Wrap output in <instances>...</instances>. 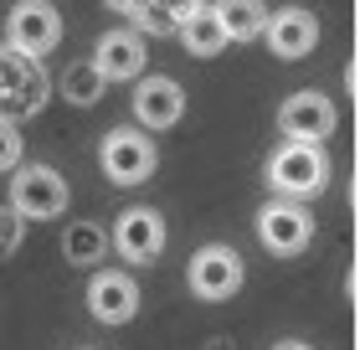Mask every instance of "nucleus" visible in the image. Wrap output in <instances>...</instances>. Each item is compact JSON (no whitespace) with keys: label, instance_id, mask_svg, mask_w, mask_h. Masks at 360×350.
I'll list each match as a JSON object with an SVG mask.
<instances>
[{"label":"nucleus","instance_id":"nucleus-1","mask_svg":"<svg viewBox=\"0 0 360 350\" xmlns=\"http://www.w3.org/2000/svg\"><path fill=\"white\" fill-rule=\"evenodd\" d=\"M46 57H31L21 46H0V124H26L46 108Z\"/></svg>","mask_w":360,"mask_h":350},{"label":"nucleus","instance_id":"nucleus-2","mask_svg":"<svg viewBox=\"0 0 360 350\" xmlns=\"http://www.w3.org/2000/svg\"><path fill=\"white\" fill-rule=\"evenodd\" d=\"M268 186L288 201H309L330 186V155L319 139H283L268 155Z\"/></svg>","mask_w":360,"mask_h":350},{"label":"nucleus","instance_id":"nucleus-3","mask_svg":"<svg viewBox=\"0 0 360 350\" xmlns=\"http://www.w3.org/2000/svg\"><path fill=\"white\" fill-rule=\"evenodd\" d=\"M11 206L26 216V222H52V216L68 211L72 201V191H68V180H62L57 165H15L11 170Z\"/></svg>","mask_w":360,"mask_h":350},{"label":"nucleus","instance_id":"nucleus-4","mask_svg":"<svg viewBox=\"0 0 360 350\" xmlns=\"http://www.w3.org/2000/svg\"><path fill=\"white\" fill-rule=\"evenodd\" d=\"M242 278H248V268H242V253L226 242H206L195 247L191 263H186V283L195 299H206V304H221V299H232L242 289Z\"/></svg>","mask_w":360,"mask_h":350},{"label":"nucleus","instance_id":"nucleus-5","mask_svg":"<svg viewBox=\"0 0 360 350\" xmlns=\"http://www.w3.org/2000/svg\"><path fill=\"white\" fill-rule=\"evenodd\" d=\"M98 165L113 186H139V180L155 175L160 165V149L144 129H108L103 144H98Z\"/></svg>","mask_w":360,"mask_h":350},{"label":"nucleus","instance_id":"nucleus-6","mask_svg":"<svg viewBox=\"0 0 360 350\" xmlns=\"http://www.w3.org/2000/svg\"><path fill=\"white\" fill-rule=\"evenodd\" d=\"M257 237H263L268 253L278 258H299L309 242H314V216L304 201H288V196H273V201L257 211Z\"/></svg>","mask_w":360,"mask_h":350},{"label":"nucleus","instance_id":"nucleus-7","mask_svg":"<svg viewBox=\"0 0 360 350\" xmlns=\"http://www.w3.org/2000/svg\"><path fill=\"white\" fill-rule=\"evenodd\" d=\"M6 42L31 57H52L62 42V11L52 0H15L6 15Z\"/></svg>","mask_w":360,"mask_h":350},{"label":"nucleus","instance_id":"nucleus-8","mask_svg":"<svg viewBox=\"0 0 360 350\" xmlns=\"http://www.w3.org/2000/svg\"><path fill=\"white\" fill-rule=\"evenodd\" d=\"M113 253H119L124 263H155L160 253H165L170 232H165V216H160L155 206H129L113 216Z\"/></svg>","mask_w":360,"mask_h":350},{"label":"nucleus","instance_id":"nucleus-9","mask_svg":"<svg viewBox=\"0 0 360 350\" xmlns=\"http://www.w3.org/2000/svg\"><path fill=\"white\" fill-rule=\"evenodd\" d=\"M88 314L98 325H129L139 314V283L124 268H98L88 278Z\"/></svg>","mask_w":360,"mask_h":350},{"label":"nucleus","instance_id":"nucleus-10","mask_svg":"<svg viewBox=\"0 0 360 350\" xmlns=\"http://www.w3.org/2000/svg\"><path fill=\"white\" fill-rule=\"evenodd\" d=\"M144 62H150V46H144V31H134V26L103 31L98 46H93V68L103 73L108 82H134V77H144Z\"/></svg>","mask_w":360,"mask_h":350},{"label":"nucleus","instance_id":"nucleus-11","mask_svg":"<svg viewBox=\"0 0 360 350\" xmlns=\"http://www.w3.org/2000/svg\"><path fill=\"white\" fill-rule=\"evenodd\" d=\"M263 37H268V52H273V57L299 62V57H309V52L319 46V15H309L304 6H283V11L268 15Z\"/></svg>","mask_w":360,"mask_h":350},{"label":"nucleus","instance_id":"nucleus-12","mask_svg":"<svg viewBox=\"0 0 360 350\" xmlns=\"http://www.w3.org/2000/svg\"><path fill=\"white\" fill-rule=\"evenodd\" d=\"M278 129H283V139H330L335 129V104L314 88L304 93H288L283 108H278Z\"/></svg>","mask_w":360,"mask_h":350},{"label":"nucleus","instance_id":"nucleus-13","mask_svg":"<svg viewBox=\"0 0 360 350\" xmlns=\"http://www.w3.org/2000/svg\"><path fill=\"white\" fill-rule=\"evenodd\" d=\"M186 113V88L175 77H139L134 88V119L139 129H170Z\"/></svg>","mask_w":360,"mask_h":350},{"label":"nucleus","instance_id":"nucleus-14","mask_svg":"<svg viewBox=\"0 0 360 350\" xmlns=\"http://www.w3.org/2000/svg\"><path fill=\"white\" fill-rule=\"evenodd\" d=\"M180 46H186L191 57H221V46L232 42L226 37V26H221V15H217V6H195L191 15H180Z\"/></svg>","mask_w":360,"mask_h":350},{"label":"nucleus","instance_id":"nucleus-15","mask_svg":"<svg viewBox=\"0 0 360 350\" xmlns=\"http://www.w3.org/2000/svg\"><path fill=\"white\" fill-rule=\"evenodd\" d=\"M113 247V237L98 222H68L62 232V258L77 263V268H93V263H103V253Z\"/></svg>","mask_w":360,"mask_h":350},{"label":"nucleus","instance_id":"nucleus-16","mask_svg":"<svg viewBox=\"0 0 360 350\" xmlns=\"http://www.w3.org/2000/svg\"><path fill=\"white\" fill-rule=\"evenodd\" d=\"M221 15V26H226V37L232 42H257L263 37V26H268V11H263V0H211Z\"/></svg>","mask_w":360,"mask_h":350},{"label":"nucleus","instance_id":"nucleus-17","mask_svg":"<svg viewBox=\"0 0 360 350\" xmlns=\"http://www.w3.org/2000/svg\"><path fill=\"white\" fill-rule=\"evenodd\" d=\"M103 88H108V77L98 73L93 62H72V68L62 73V98L77 104V108H93L98 98H103Z\"/></svg>","mask_w":360,"mask_h":350},{"label":"nucleus","instance_id":"nucleus-18","mask_svg":"<svg viewBox=\"0 0 360 350\" xmlns=\"http://www.w3.org/2000/svg\"><path fill=\"white\" fill-rule=\"evenodd\" d=\"M129 26L144 31V37H175V31H180V21L160 6V0H139V6L129 11Z\"/></svg>","mask_w":360,"mask_h":350},{"label":"nucleus","instance_id":"nucleus-19","mask_svg":"<svg viewBox=\"0 0 360 350\" xmlns=\"http://www.w3.org/2000/svg\"><path fill=\"white\" fill-rule=\"evenodd\" d=\"M21 237H26V216L15 206H0V258L21 253Z\"/></svg>","mask_w":360,"mask_h":350},{"label":"nucleus","instance_id":"nucleus-20","mask_svg":"<svg viewBox=\"0 0 360 350\" xmlns=\"http://www.w3.org/2000/svg\"><path fill=\"white\" fill-rule=\"evenodd\" d=\"M21 149H26V139H21V124H0V175L21 165Z\"/></svg>","mask_w":360,"mask_h":350},{"label":"nucleus","instance_id":"nucleus-21","mask_svg":"<svg viewBox=\"0 0 360 350\" xmlns=\"http://www.w3.org/2000/svg\"><path fill=\"white\" fill-rule=\"evenodd\" d=\"M160 6H165V11L175 15V21H180V15H191L195 6H206V0H160Z\"/></svg>","mask_w":360,"mask_h":350},{"label":"nucleus","instance_id":"nucleus-22","mask_svg":"<svg viewBox=\"0 0 360 350\" xmlns=\"http://www.w3.org/2000/svg\"><path fill=\"white\" fill-rule=\"evenodd\" d=\"M103 6H108V11H119V15H129V11L139 6V0H103Z\"/></svg>","mask_w":360,"mask_h":350},{"label":"nucleus","instance_id":"nucleus-23","mask_svg":"<svg viewBox=\"0 0 360 350\" xmlns=\"http://www.w3.org/2000/svg\"><path fill=\"white\" fill-rule=\"evenodd\" d=\"M273 350H314V345H304V340H283V345H273Z\"/></svg>","mask_w":360,"mask_h":350},{"label":"nucleus","instance_id":"nucleus-24","mask_svg":"<svg viewBox=\"0 0 360 350\" xmlns=\"http://www.w3.org/2000/svg\"><path fill=\"white\" fill-rule=\"evenodd\" d=\"M355 82H360V73H355Z\"/></svg>","mask_w":360,"mask_h":350}]
</instances>
